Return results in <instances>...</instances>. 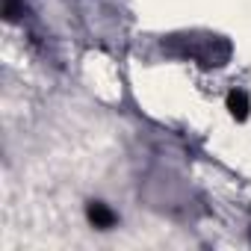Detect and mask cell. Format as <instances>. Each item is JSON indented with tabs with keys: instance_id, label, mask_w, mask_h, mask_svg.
<instances>
[{
	"instance_id": "obj_1",
	"label": "cell",
	"mask_w": 251,
	"mask_h": 251,
	"mask_svg": "<svg viewBox=\"0 0 251 251\" xmlns=\"http://www.w3.org/2000/svg\"><path fill=\"white\" fill-rule=\"evenodd\" d=\"M227 112L236 118V121H245L248 118V112H251V100H248V95L242 92V89H233V92H227Z\"/></svg>"
},
{
	"instance_id": "obj_2",
	"label": "cell",
	"mask_w": 251,
	"mask_h": 251,
	"mask_svg": "<svg viewBox=\"0 0 251 251\" xmlns=\"http://www.w3.org/2000/svg\"><path fill=\"white\" fill-rule=\"evenodd\" d=\"M86 216H89V222H92L95 227H100V230H106V227L115 225V213H112L106 204H100V201H92V204L86 207Z\"/></svg>"
}]
</instances>
